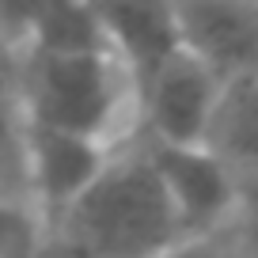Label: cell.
<instances>
[{
	"label": "cell",
	"mask_w": 258,
	"mask_h": 258,
	"mask_svg": "<svg viewBox=\"0 0 258 258\" xmlns=\"http://www.w3.org/2000/svg\"><path fill=\"white\" fill-rule=\"evenodd\" d=\"M61 258H160L186 243L167 186L145 145L114 156L91 190L49 228Z\"/></svg>",
	"instance_id": "cell-1"
},
{
	"label": "cell",
	"mask_w": 258,
	"mask_h": 258,
	"mask_svg": "<svg viewBox=\"0 0 258 258\" xmlns=\"http://www.w3.org/2000/svg\"><path fill=\"white\" fill-rule=\"evenodd\" d=\"M23 121L110 141L125 106L137 114V84L110 46L99 49H12Z\"/></svg>",
	"instance_id": "cell-2"
},
{
	"label": "cell",
	"mask_w": 258,
	"mask_h": 258,
	"mask_svg": "<svg viewBox=\"0 0 258 258\" xmlns=\"http://www.w3.org/2000/svg\"><path fill=\"white\" fill-rule=\"evenodd\" d=\"M178 27L224 80L258 76V0H178Z\"/></svg>",
	"instance_id": "cell-6"
},
{
	"label": "cell",
	"mask_w": 258,
	"mask_h": 258,
	"mask_svg": "<svg viewBox=\"0 0 258 258\" xmlns=\"http://www.w3.org/2000/svg\"><path fill=\"white\" fill-rule=\"evenodd\" d=\"M224 76L190 46H178L137 84V121L145 137L171 145H205Z\"/></svg>",
	"instance_id": "cell-3"
},
{
	"label": "cell",
	"mask_w": 258,
	"mask_h": 258,
	"mask_svg": "<svg viewBox=\"0 0 258 258\" xmlns=\"http://www.w3.org/2000/svg\"><path fill=\"white\" fill-rule=\"evenodd\" d=\"M235 220H239V254L258 258V178H239Z\"/></svg>",
	"instance_id": "cell-10"
},
{
	"label": "cell",
	"mask_w": 258,
	"mask_h": 258,
	"mask_svg": "<svg viewBox=\"0 0 258 258\" xmlns=\"http://www.w3.org/2000/svg\"><path fill=\"white\" fill-rule=\"evenodd\" d=\"M160 258H228V250L217 247L213 235H202V239H186V243H178V247L163 250Z\"/></svg>",
	"instance_id": "cell-11"
},
{
	"label": "cell",
	"mask_w": 258,
	"mask_h": 258,
	"mask_svg": "<svg viewBox=\"0 0 258 258\" xmlns=\"http://www.w3.org/2000/svg\"><path fill=\"white\" fill-rule=\"evenodd\" d=\"M205 145L239 178H258V76L224 80Z\"/></svg>",
	"instance_id": "cell-9"
},
{
	"label": "cell",
	"mask_w": 258,
	"mask_h": 258,
	"mask_svg": "<svg viewBox=\"0 0 258 258\" xmlns=\"http://www.w3.org/2000/svg\"><path fill=\"white\" fill-rule=\"evenodd\" d=\"M167 186L175 213L190 239L213 235L239 205V175L213 152L209 145H171V141H141Z\"/></svg>",
	"instance_id": "cell-5"
},
{
	"label": "cell",
	"mask_w": 258,
	"mask_h": 258,
	"mask_svg": "<svg viewBox=\"0 0 258 258\" xmlns=\"http://www.w3.org/2000/svg\"><path fill=\"white\" fill-rule=\"evenodd\" d=\"M12 49H99L110 46L91 0H4Z\"/></svg>",
	"instance_id": "cell-8"
},
{
	"label": "cell",
	"mask_w": 258,
	"mask_h": 258,
	"mask_svg": "<svg viewBox=\"0 0 258 258\" xmlns=\"http://www.w3.org/2000/svg\"><path fill=\"white\" fill-rule=\"evenodd\" d=\"M110 49L141 84L163 57L182 46L178 0H91Z\"/></svg>",
	"instance_id": "cell-7"
},
{
	"label": "cell",
	"mask_w": 258,
	"mask_h": 258,
	"mask_svg": "<svg viewBox=\"0 0 258 258\" xmlns=\"http://www.w3.org/2000/svg\"><path fill=\"white\" fill-rule=\"evenodd\" d=\"M23 156L27 186L34 194L46 232L61 224V217L91 190V182L114 160L110 141L57 125H38V121H23Z\"/></svg>",
	"instance_id": "cell-4"
}]
</instances>
